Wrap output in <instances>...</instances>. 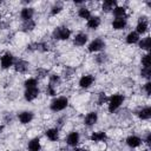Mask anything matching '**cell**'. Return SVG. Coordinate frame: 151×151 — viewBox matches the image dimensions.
Segmentation results:
<instances>
[{"instance_id": "obj_37", "label": "cell", "mask_w": 151, "mask_h": 151, "mask_svg": "<svg viewBox=\"0 0 151 151\" xmlns=\"http://www.w3.org/2000/svg\"><path fill=\"white\" fill-rule=\"evenodd\" d=\"M143 140V143H145L147 146H150V144H151V133L149 132V133H146V136H145V138L144 139H142Z\"/></svg>"}, {"instance_id": "obj_40", "label": "cell", "mask_w": 151, "mask_h": 151, "mask_svg": "<svg viewBox=\"0 0 151 151\" xmlns=\"http://www.w3.org/2000/svg\"><path fill=\"white\" fill-rule=\"evenodd\" d=\"M0 6H1V1H0Z\"/></svg>"}, {"instance_id": "obj_29", "label": "cell", "mask_w": 151, "mask_h": 151, "mask_svg": "<svg viewBox=\"0 0 151 151\" xmlns=\"http://www.w3.org/2000/svg\"><path fill=\"white\" fill-rule=\"evenodd\" d=\"M61 83V78H60V76H58V74H51L50 76V85H52V86H54V87H57L59 84Z\"/></svg>"}, {"instance_id": "obj_20", "label": "cell", "mask_w": 151, "mask_h": 151, "mask_svg": "<svg viewBox=\"0 0 151 151\" xmlns=\"http://www.w3.org/2000/svg\"><path fill=\"white\" fill-rule=\"evenodd\" d=\"M77 14L79 18L84 19V20H88L91 17H92V13H91V9L88 7H86L85 5L84 6H80L77 11Z\"/></svg>"}, {"instance_id": "obj_27", "label": "cell", "mask_w": 151, "mask_h": 151, "mask_svg": "<svg viewBox=\"0 0 151 151\" xmlns=\"http://www.w3.org/2000/svg\"><path fill=\"white\" fill-rule=\"evenodd\" d=\"M35 28V21L32 19V20H28V21H22L21 24V31L22 32H31Z\"/></svg>"}, {"instance_id": "obj_14", "label": "cell", "mask_w": 151, "mask_h": 151, "mask_svg": "<svg viewBox=\"0 0 151 151\" xmlns=\"http://www.w3.org/2000/svg\"><path fill=\"white\" fill-rule=\"evenodd\" d=\"M13 67H14L15 72H18V73H26L28 67H29V63L24 60V59H19L14 63Z\"/></svg>"}, {"instance_id": "obj_39", "label": "cell", "mask_w": 151, "mask_h": 151, "mask_svg": "<svg viewBox=\"0 0 151 151\" xmlns=\"http://www.w3.org/2000/svg\"><path fill=\"white\" fill-rule=\"evenodd\" d=\"M2 131H4V125H2V124H0V134L2 133Z\"/></svg>"}, {"instance_id": "obj_26", "label": "cell", "mask_w": 151, "mask_h": 151, "mask_svg": "<svg viewBox=\"0 0 151 151\" xmlns=\"http://www.w3.org/2000/svg\"><path fill=\"white\" fill-rule=\"evenodd\" d=\"M114 18H126V8L124 6H116L112 11Z\"/></svg>"}, {"instance_id": "obj_22", "label": "cell", "mask_w": 151, "mask_h": 151, "mask_svg": "<svg viewBox=\"0 0 151 151\" xmlns=\"http://www.w3.org/2000/svg\"><path fill=\"white\" fill-rule=\"evenodd\" d=\"M137 116L140 120H149L151 118V107L150 106H144L142 107L138 112H137Z\"/></svg>"}, {"instance_id": "obj_25", "label": "cell", "mask_w": 151, "mask_h": 151, "mask_svg": "<svg viewBox=\"0 0 151 151\" xmlns=\"http://www.w3.org/2000/svg\"><path fill=\"white\" fill-rule=\"evenodd\" d=\"M116 6H118V2L116 0H105L101 4V9L105 13H109V12H112Z\"/></svg>"}, {"instance_id": "obj_6", "label": "cell", "mask_w": 151, "mask_h": 151, "mask_svg": "<svg viewBox=\"0 0 151 151\" xmlns=\"http://www.w3.org/2000/svg\"><path fill=\"white\" fill-rule=\"evenodd\" d=\"M147 31H149V20H147V17H145V15L139 17L138 22H137V25H136L134 32L138 33L139 35H144Z\"/></svg>"}, {"instance_id": "obj_42", "label": "cell", "mask_w": 151, "mask_h": 151, "mask_svg": "<svg viewBox=\"0 0 151 151\" xmlns=\"http://www.w3.org/2000/svg\"><path fill=\"white\" fill-rule=\"evenodd\" d=\"M8 151H9V150H8Z\"/></svg>"}, {"instance_id": "obj_5", "label": "cell", "mask_w": 151, "mask_h": 151, "mask_svg": "<svg viewBox=\"0 0 151 151\" xmlns=\"http://www.w3.org/2000/svg\"><path fill=\"white\" fill-rule=\"evenodd\" d=\"M14 63H15V58L11 52H5L0 57V66L2 70H8L14 65Z\"/></svg>"}, {"instance_id": "obj_30", "label": "cell", "mask_w": 151, "mask_h": 151, "mask_svg": "<svg viewBox=\"0 0 151 151\" xmlns=\"http://www.w3.org/2000/svg\"><path fill=\"white\" fill-rule=\"evenodd\" d=\"M61 11H63V5H61L60 2H57V4H54V5L51 7L50 13H51V15H57V14H59Z\"/></svg>"}, {"instance_id": "obj_41", "label": "cell", "mask_w": 151, "mask_h": 151, "mask_svg": "<svg viewBox=\"0 0 151 151\" xmlns=\"http://www.w3.org/2000/svg\"><path fill=\"white\" fill-rule=\"evenodd\" d=\"M0 19H1V14H0Z\"/></svg>"}, {"instance_id": "obj_18", "label": "cell", "mask_w": 151, "mask_h": 151, "mask_svg": "<svg viewBox=\"0 0 151 151\" xmlns=\"http://www.w3.org/2000/svg\"><path fill=\"white\" fill-rule=\"evenodd\" d=\"M27 150L28 151H40L41 150V143H40L39 137H34L27 143Z\"/></svg>"}, {"instance_id": "obj_31", "label": "cell", "mask_w": 151, "mask_h": 151, "mask_svg": "<svg viewBox=\"0 0 151 151\" xmlns=\"http://www.w3.org/2000/svg\"><path fill=\"white\" fill-rule=\"evenodd\" d=\"M140 77L146 79V81H149L150 77H151V68L150 67H142L140 68Z\"/></svg>"}, {"instance_id": "obj_1", "label": "cell", "mask_w": 151, "mask_h": 151, "mask_svg": "<svg viewBox=\"0 0 151 151\" xmlns=\"http://www.w3.org/2000/svg\"><path fill=\"white\" fill-rule=\"evenodd\" d=\"M124 100H125V97H124L123 94H120V93H114V94L110 96L109 99H107V103H106V104H107V110H109V112H110V113L116 112V111L123 105Z\"/></svg>"}, {"instance_id": "obj_38", "label": "cell", "mask_w": 151, "mask_h": 151, "mask_svg": "<svg viewBox=\"0 0 151 151\" xmlns=\"http://www.w3.org/2000/svg\"><path fill=\"white\" fill-rule=\"evenodd\" d=\"M74 151H86V150L83 147H74Z\"/></svg>"}, {"instance_id": "obj_36", "label": "cell", "mask_w": 151, "mask_h": 151, "mask_svg": "<svg viewBox=\"0 0 151 151\" xmlns=\"http://www.w3.org/2000/svg\"><path fill=\"white\" fill-rule=\"evenodd\" d=\"M106 54H104V53H100V54H98L97 57H96V61L98 63V64H103V63H105L106 61Z\"/></svg>"}, {"instance_id": "obj_8", "label": "cell", "mask_w": 151, "mask_h": 151, "mask_svg": "<svg viewBox=\"0 0 151 151\" xmlns=\"http://www.w3.org/2000/svg\"><path fill=\"white\" fill-rule=\"evenodd\" d=\"M65 142H66V144H67L68 146L77 147V145H78L79 142H80V134H79V132H77V131H71V132L66 136Z\"/></svg>"}, {"instance_id": "obj_34", "label": "cell", "mask_w": 151, "mask_h": 151, "mask_svg": "<svg viewBox=\"0 0 151 151\" xmlns=\"http://www.w3.org/2000/svg\"><path fill=\"white\" fill-rule=\"evenodd\" d=\"M143 91H144V93H145L146 96H150V94H151V83H150V80L146 81V83L143 85Z\"/></svg>"}, {"instance_id": "obj_32", "label": "cell", "mask_w": 151, "mask_h": 151, "mask_svg": "<svg viewBox=\"0 0 151 151\" xmlns=\"http://www.w3.org/2000/svg\"><path fill=\"white\" fill-rule=\"evenodd\" d=\"M142 67H150V53H145L142 55Z\"/></svg>"}, {"instance_id": "obj_15", "label": "cell", "mask_w": 151, "mask_h": 151, "mask_svg": "<svg viewBox=\"0 0 151 151\" xmlns=\"http://www.w3.org/2000/svg\"><path fill=\"white\" fill-rule=\"evenodd\" d=\"M97 122H98V113H97L96 111L88 112V113L85 116V118H84V124H85L86 126H88V127L96 125Z\"/></svg>"}, {"instance_id": "obj_12", "label": "cell", "mask_w": 151, "mask_h": 151, "mask_svg": "<svg viewBox=\"0 0 151 151\" xmlns=\"http://www.w3.org/2000/svg\"><path fill=\"white\" fill-rule=\"evenodd\" d=\"M125 142H126V145H127L129 147H131V149H136V147H138V146H140V145L143 144L142 138H140L139 136H136V134L129 136Z\"/></svg>"}, {"instance_id": "obj_2", "label": "cell", "mask_w": 151, "mask_h": 151, "mask_svg": "<svg viewBox=\"0 0 151 151\" xmlns=\"http://www.w3.org/2000/svg\"><path fill=\"white\" fill-rule=\"evenodd\" d=\"M68 106V98L60 96V97H54L51 103H50V110L53 112H60L64 111Z\"/></svg>"}, {"instance_id": "obj_21", "label": "cell", "mask_w": 151, "mask_h": 151, "mask_svg": "<svg viewBox=\"0 0 151 151\" xmlns=\"http://www.w3.org/2000/svg\"><path fill=\"white\" fill-rule=\"evenodd\" d=\"M139 39H140V35H139L138 33H136L134 31H131V32H129V33L126 34V37H125V42L129 44V45H134V44H138Z\"/></svg>"}, {"instance_id": "obj_19", "label": "cell", "mask_w": 151, "mask_h": 151, "mask_svg": "<svg viewBox=\"0 0 151 151\" xmlns=\"http://www.w3.org/2000/svg\"><path fill=\"white\" fill-rule=\"evenodd\" d=\"M45 136L48 140L51 142H57L59 139V129L58 127H51L48 130H46Z\"/></svg>"}, {"instance_id": "obj_13", "label": "cell", "mask_w": 151, "mask_h": 151, "mask_svg": "<svg viewBox=\"0 0 151 151\" xmlns=\"http://www.w3.org/2000/svg\"><path fill=\"white\" fill-rule=\"evenodd\" d=\"M33 17H34V8H33V7L26 6V7H24V8L20 11V19H21L22 21L32 20Z\"/></svg>"}, {"instance_id": "obj_4", "label": "cell", "mask_w": 151, "mask_h": 151, "mask_svg": "<svg viewBox=\"0 0 151 151\" xmlns=\"http://www.w3.org/2000/svg\"><path fill=\"white\" fill-rule=\"evenodd\" d=\"M106 46V42L104 41V39L101 38H94L93 40H91L87 45V51L90 53H99L100 51H103Z\"/></svg>"}, {"instance_id": "obj_24", "label": "cell", "mask_w": 151, "mask_h": 151, "mask_svg": "<svg viewBox=\"0 0 151 151\" xmlns=\"http://www.w3.org/2000/svg\"><path fill=\"white\" fill-rule=\"evenodd\" d=\"M138 47L143 51H146V53L150 51V47H151V39L149 35L144 37V38H140L139 41H138Z\"/></svg>"}, {"instance_id": "obj_11", "label": "cell", "mask_w": 151, "mask_h": 151, "mask_svg": "<svg viewBox=\"0 0 151 151\" xmlns=\"http://www.w3.org/2000/svg\"><path fill=\"white\" fill-rule=\"evenodd\" d=\"M40 94V90L39 87H33V88H25L24 92V98L27 101H33L34 99L38 98V96Z\"/></svg>"}, {"instance_id": "obj_23", "label": "cell", "mask_w": 151, "mask_h": 151, "mask_svg": "<svg viewBox=\"0 0 151 151\" xmlns=\"http://www.w3.org/2000/svg\"><path fill=\"white\" fill-rule=\"evenodd\" d=\"M106 138H107V136H106V132H104V131H94L90 136V139L94 143L104 142V140H106Z\"/></svg>"}, {"instance_id": "obj_3", "label": "cell", "mask_w": 151, "mask_h": 151, "mask_svg": "<svg viewBox=\"0 0 151 151\" xmlns=\"http://www.w3.org/2000/svg\"><path fill=\"white\" fill-rule=\"evenodd\" d=\"M71 29L66 26H58L52 32V38L55 40H67L71 38Z\"/></svg>"}, {"instance_id": "obj_10", "label": "cell", "mask_w": 151, "mask_h": 151, "mask_svg": "<svg viewBox=\"0 0 151 151\" xmlns=\"http://www.w3.org/2000/svg\"><path fill=\"white\" fill-rule=\"evenodd\" d=\"M18 119L21 124L26 125L28 123H31L33 119H34V113L32 111H28V110H25V111H21L18 113Z\"/></svg>"}, {"instance_id": "obj_17", "label": "cell", "mask_w": 151, "mask_h": 151, "mask_svg": "<svg viewBox=\"0 0 151 151\" xmlns=\"http://www.w3.org/2000/svg\"><path fill=\"white\" fill-rule=\"evenodd\" d=\"M101 24V19L98 15H92L88 20H86V27L88 29H97Z\"/></svg>"}, {"instance_id": "obj_16", "label": "cell", "mask_w": 151, "mask_h": 151, "mask_svg": "<svg viewBox=\"0 0 151 151\" xmlns=\"http://www.w3.org/2000/svg\"><path fill=\"white\" fill-rule=\"evenodd\" d=\"M111 25L114 31H122L125 29V27L127 26V20L126 18H114Z\"/></svg>"}, {"instance_id": "obj_35", "label": "cell", "mask_w": 151, "mask_h": 151, "mask_svg": "<svg viewBox=\"0 0 151 151\" xmlns=\"http://www.w3.org/2000/svg\"><path fill=\"white\" fill-rule=\"evenodd\" d=\"M46 94H48V96H51V97H54V96H55V87L48 84L47 87H46Z\"/></svg>"}, {"instance_id": "obj_28", "label": "cell", "mask_w": 151, "mask_h": 151, "mask_svg": "<svg viewBox=\"0 0 151 151\" xmlns=\"http://www.w3.org/2000/svg\"><path fill=\"white\" fill-rule=\"evenodd\" d=\"M24 87L25 88H33V87H38V79L37 78H27L24 81Z\"/></svg>"}, {"instance_id": "obj_9", "label": "cell", "mask_w": 151, "mask_h": 151, "mask_svg": "<svg viewBox=\"0 0 151 151\" xmlns=\"http://www.w3.org/2000/svg\"><path fill=\"white\" fill-rule=\"evenodd\" d=\"M87 41H88V35H87L86 33H83V32L77 33V34L73 37V40H72L73 45L77 46V47H83V46H85V45L87 44Z\"/></svg>"}, {"instance_id": "obj_33", "label": "cell", "mask_w": 151, "mask_h": 151, "mask_svg": "<svg viewBox=\"0 0 151 151\" xmlns=\"http://www.w3.org/2000/svg\"><path fill=\"white\" fill-rule=\"evenodd\" d=\"M107 99H109V97L106 96V93L100 92V93L98 94V100H97V103H98V105H103V104L107 103Z\"/></svg>"}, {"instance_id": "obj_7", "label": "cell", "mask_w": 151, "mask_h": 151, "mask_svg": "<svg viewBox=\"0 0 151 151\" xmlns=\"http://www.w3.org/2000/svg\"><path fill=\"white\" fill-rule=\"evenodd\" d=\"M94 77L92 76V74H83L81 77H80V79H79V81H78V85H79V87L80 88H88V87H91L92 85H93V83H94Z\"/></svg>"}]
</instances>
